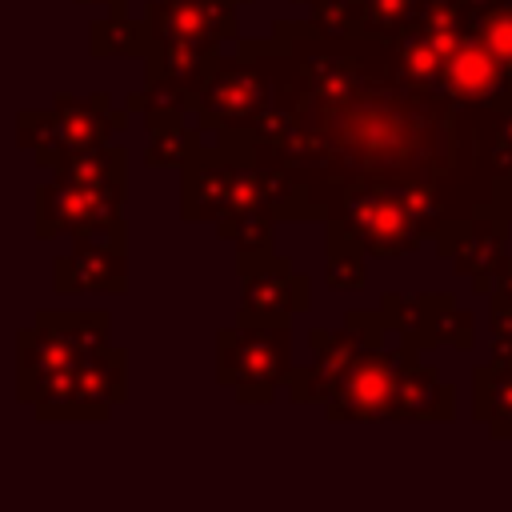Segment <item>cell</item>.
Returning a JSON list of instances; mask_svg holds the SVG:
<instances>
[{
  "label": "cell",
  "instance_id": "1",
  "mask_svg": "<svg viewBox=\"0 0 512 512\" xmlns=\"http://www.w3.org/2000/svg\"><path fill=\"white\" fill-rule=\"evenodd\" d=\"M400 384H404V376H400V360L396 356H368L340 380L332 412L336 416H356V420H372V416L396 412Z\"/></svg>",
  "mask_w": 512,
  "mask_h": 512
},
{
  "label": "cell",
  "instance_id": "2",
  "mask_svg": "<svg viewBox=\"0 0 512 512\" xmlns=\"http://www.w3.org/2000/svg\"><path fill=\"white\" fill-rule=\"evenodd\" d=\"M284 348L288 336L280 328H256V332H232L220 340V372L236 384H264L272 388L284 372Z\"/></svg>",
  "mask_w": 512,
  "mask_h": 512
},
{
  "label": "cell",
  "instance_id": "3",
  "mask_svg": "<svg viewBox=\"0 0 512 512\" xmlns=\"http://www.w3.org/2000/svg\"><path fill=\"white\" fill-rule=\"evenodd\" d=\"M220 0H168L164 4V36L172 40V48L180 44L184 52H192L200 60L204 40L212 36V28H220Z\"/></svg>",
  "mask_w": 512,
  "mask_h": 512
},
{
  "label": "cell",
  "instance_id": "4",
  "mask_svg": "<svg viewBox=\"0 0 512 512\" xmlns=\"http://www.w3.org/2000/svg\"><path fill=\"white\" fill-rule=\"evenodd\" d=\"M288 308V272L280 264H272V276L248 280V312H256L260 320H280L288 316Z\"/></svg>",
  "mask_w": 512,
  "mask_h": 512
},
{
  "label": "cell",
  "instance_id": "5",
  "mask_svg": "<svg viewBox=\"0 0 512 512\" xmlns=\"http://www.w3.org/2000/svg\"><path fill=\"white\" fill-rule=\"evenodd\" d=\"M444 408V392L436 384V372L420 368V372H408L404 384H400V400H396V412H440Z\"/></svg>",
  "mask_w": 512,
  "mask_h": 512
},
{
  "label": "cell",
  "instance_id": "6",
  "mask_svg": "<svg viewBox=\"0 0 512 512\" xmlns=\"http://www.w3.org/2000/svg\"><path fill=\"white\" fill-rule=\"evenodd\" d=\"M500 60H512V8H500L492 20H488V36H484Z\"/></svg>",
  "mask_w": 512,
  "mask_h": 512
}]
</instances>
